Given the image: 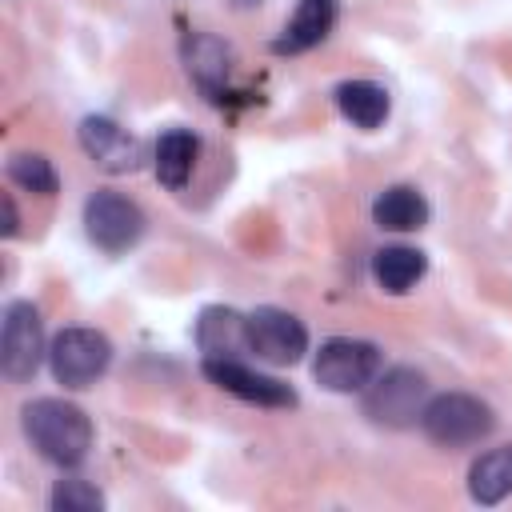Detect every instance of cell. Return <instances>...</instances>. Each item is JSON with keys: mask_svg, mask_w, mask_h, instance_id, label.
<instances>
[{"mask_svg": "<svg viewBox=\"0 0 512 512\" xmlns=\"http://www.w3.org/2000/svg\"><path fill=\"white\" fill-rule=\"evenodd\" d=\"M248 352H256V360H264V364L288 368L308 352V328L288 308L264 304V308L248 312Z\"/></svg>", "mask_w": 512, "mask_h": 512, "instance_id": "ba28073f", "label": "cell"}, {"mask_svg": "<svg viewBox=\"0 0 512 512\" xmlns=\"http://www.w3.org/2000/svg\"><path fill=\"white\" fill-rule=\"evenodd\" d=\"M0 212H4V224H0V236H4V240H12V236L20 232V216H16V200H12L8 192L0 196Z\"/></svg>", "mask_w": 512, "mask_h": 512, "instance_id": "44dd1931", "label": "cell"}, {"mask_svg": "<svg viewBox=\"0 0 512 512\" xmlns=\"http://www.w3.org/2000/svg\"><path fill=\"white\" fill-rule=\"evenodd\" d=\"M492 428H496V412L480 396H468V392L428 396L420 412V432L440 448H472L488 440Z\"/></svg>", "mask_w": 512, "mask_h": 512, "instance_id": "7a4b0ae2", "label": "cell"}, {"mask_svg": "<svg viewBox=\"0 0 512 512\" xmlns=\"http://www.w3.org/2000/svg\"><path fill=\"white\" fill-rule=\"evenodd\" d=\"M76 136H80L84 156H88L96 168L112 172V176L136 172L140 160H144L140 140H136L128 128H120L112 116H84L80 128H76Z\"/></svg>", "mask_w": 512, "mask_h": 512, "instance_id": "30bf717a", "label": "cell"}, {"mask_svg": "<svg viewBox=\"0 0 512 512\" xmlns=\"http://www.w3.org/2000/svg\"><path fill=\"white\" fill-rule=\"evenodd\" d=\"M372 220L384 232H416L428 224V200L412 184H392L372 200Z\"/></svg>", "mask_w": 512, "mask_h": 512, "instance_id": "2e32d148", "label": "cell"}, {"mask_svg": "<svg viewBox=\"0 0 512 512\" xmlns=\"http://www.w3.org/2000/svg\"><path fill=\"white\" fill-rule=\"evenodd\" d=\"M52 512H100L104 508V492L80 476H68V480H56L52 496H48Z\"/></svg>", "mask_w": 512, "mask_h": 512, "instance_id": "ffe728a7", "label": "cell"}, {"mask_svg": "<svg viewBox=\"0 0 512 512\" xmlns=\"http://www.w3.org/2000/svg\"><path fill=\"white\" fill-rule=\"evenodd\" d=\"M184 64H188V76L196 80V88L208 100H220V92L228 88V68H232L228 44L208 32H192L184 40Z\"/></svg>", "mask_w": 512, "mask_h": 512, "instance_id": "7c38bea8", "label": "cell"}, {"mask_svg": "<svg viewBox=\"0 0 512 512\" xmlns=\"http://www.w3.org/2000/svg\"><path fill=\"white\" fill-rule=\"evenodd\" d=\"M28 444L56 468H76L84 464L92 448V420L80 404L60 400V396H36L20 412Z\"/></svg>", "mask_w": 512, "mask_h": 512, "instance_id": "6da1fadb", "label": "cell"}, {"mask_svg": "<svg viewBox=\"0 0 512 512\" xmlns=\"http://www.w3.org/2000/svg\"><path fill=\"white\" fill-rule=\"evenodd\" d=\"M424 404H428V376L408 364L388 368L384 376H376L364 388V412H368V420H376L384 428L420 424Z\"/></svg>", "mask_w": 512, "mask_h": 512, "instance_id": "5b68a950", "label": "cell"}, {"mask_svg": "<svg viewBox=\"0 0 512 512\" xmlns=\"http://www.w3.org/2000/svg\"><path fill=\"white\" fill-rule=\"evenodd\" d=\"M332 96H336L340 116L352 120L356 128H380L388 120V108H392L388 88L376 80H344V84H336Z\"/></svg>", "mask_w": 512, "mask_h": 512, "instance_id": "9a60e30c", "label": "cell"}, {"mask_svg": "<svg viewBox=\"0 0 512 512\" xmlns=\"http://www.w3.org/2000/svg\"><path fill=\"white\" fill-rule=\"evenodd\" d=\"M468 492L476 504H500L512 496V444L488 448L468 468Z\"/></svg>", "mask_w": 512, "mask_h": 512, "instance_id": "e0dca14e", "label": "cell"}, {"mask_svg": "<svg viewBox=\"0 0 512 512\" xmlns=\"http://www.w3.org/2000/svg\"><path fill=\"white\" fill-rule=\"evenodd\" d=\"M336 12H340L336 0H300L292 20L272 40V52L276 56H296V52H308V48L324 44L332 24H336Z\"/></svg>", "mask_w": 512, "mask_h": 512, "instance_id": "8fae6325", "label": "cell"}, {"mask_svg": "<svg viewBox=\"0 0 512 512\" xmlns=\"http://www.w3.org/2000/svg\"><path fill=\"white\" fill-rule=\"evenodd\" d=\"M196 344L204 356L236 360L240 352H248V316L236 308H224V304L204 308L196 320Z\"/></svg>", "mask_w": 512, "mask_h": 512, "instance_id": "4fadbf2b", "label": "cell"}, {"mask_svg": "<svg viewBox=\"0 0 512 512\" xmlns=\"http://www.w3.org/2000/svg\"><path fill=\"white\" fill-rule=\"evenodd\" d=\"M144 224L148 220H144L140 204L120 196V192H112V188H96L84 200V232H88V240L96 248H104L112 256L136 248L140 236H144Z\"/></svg>", "mask_w": 512, "mask_h": 512, "instance_id": "52a82bcc", "label": "cell"}, {"mask_svg": "<svg viewBox=\"0 0 512 512\" xmlns=\"http://www.w3.org/2000/svg\"><path fill=\"white\" fill-rule=\"evenodd\" d=\"M196 156H200V140L188 132V128H168L160 140H156V152H152V168H156V180L172 192H180L196 168Z\"/></svg>", "mask_w": 512, "mask_h": 512, "instance_id": "5bb4252c", "label": "cell"}, {"mask_svg": "<svg viewBox=\"0 0 512 512\" xmlns=\"http://www.w3.org/2000/svg\"><path fill=\"white\" fill-rule=\"evenodd\" d=\"M424 272H428V256L420 248H408V244H388L372 256V276L392 296H404Z\"/></svg>", "mask_w": 512, "mask_h": 512, "instance_id": "ac0fdd59", "label": "cell"}, {"mask_svg": "<svg viewBox=\"0 0 512 512\" xmlns=\"http://www.w3.org/2000/svg\"><path fill=\"white\" fill-rule=\"evenodd\" d=\"M44 356H48L44 320H40L36 304L32 300H12L4 308V324H0V372H4V380L28 384Z\"/></svg>", "mask_w": 512, "mask_h": 512, "instance_id": "8992f818", "label": "cell"}, {"mask_svg": "<svg viewBox=\"0 0 512 512\" xmlns=\"http://www.w3.org/2000/svg\"><path fill=\"white\" fill-rule=\"evenodd\" d=\"M112 364V340L96 328H64L48 344V368L56 384L64 388H88L96 384Z\"/></svg>", "mask_w": 512, "mask_h": 512, "instance_id": "277c9868", "label": "cell"}, {"mask_svg": "<svg viewBox=\"0 0 512 512\" xmlns=\"http://www.w3.org/2000/svg\"><path fill=\"white\" fill-rule=\"evenodd\" d=\"M204 376L216 384V388H224L228 396H236V400H244V404H260V408H292L296 404V392L284 384V380H276V376H268V372H256V368H248V364H240V360H228V356H204Z\"/></svg>", "mask_w": 512, "mask_h": 512, "instance_id": "9c48e42d", "label": "cell"}, {"mask_svg": "<svg viewBox=\"0 0 512 512\" xmlns=\"http://www.w3.org/2000/svg\"><path fill=\"white\" fill-rule=\"evenodd\" d=\"M8 180L20 184L24 192H36V196H56L60 192V176H56L52 160L40 156V152H12L8 156Z\"/></svg>", "mask_w": 512, "mask_h": 512, "instance_id": "d6986e66", "label": "cell"}, {"mask_svg": "<svg viewBox=\"0 0 512 512\" xmlns=\"http://www.w3.org/2000/svg\"><path fill=\"white\" fill-rule=\"evenodd\" d=\"M384 368V352L372 340L356 336H332L320 344L312 360V376L328 392H364Z\"/></svg>", "mask_w": 512, "mask_h": 512, "instance_id": "3957f363", "label": "cell"}]
</instances>
